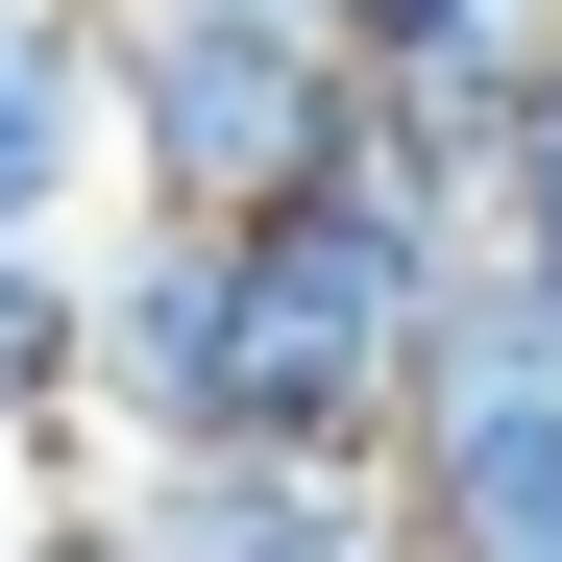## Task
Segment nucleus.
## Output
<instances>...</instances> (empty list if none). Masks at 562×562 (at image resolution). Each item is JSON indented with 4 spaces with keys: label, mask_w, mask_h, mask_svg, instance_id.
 Here are the masks:
<instances>
[{
    "label": "nucleus",
    "mask_w": 562,
    "mask_h": 562,
    "mask_svg": "<svg viewBox=\"0 0 562 562\" xmlns=\"http://www.w3.org/2000/svg\"><path fill=\"white\" fill-rule=\"evenodd\" d=\"M490 245H538V269H562V25H538L514 123H490Z\"/></svg>",
    "instance_id": "423d86ee"
},
{
    "label": "nucleus",
    "mask_w": 562,
    "mask_h": 562,
    "mask_svg": "<svg viewBox=\"0 0 562 562\" xmlns=\"http://www.w3.org/2000/svg\"><path fill=\"white\" fill-rule=\"evenodd\" d=\"M99 171H123V49H99V0H0V245H74Z\"/></svg>",
    "instance_id": "20e7f679"
},
{
    "label": "nucleus",
    "mask_w": 562,
    "mask_h": 562,
    "mask_svg": "<svg viewBox=\"0 0 562 562\" xmlns=\"http://www.w3.org/2000/svg\"><path fill=\"white\" fill-rule=\"evenodd\" d=\"M123 49V221H269L392 123L342 0H99Z\"/></svg>",
    "instance_id": "f257e3e1"
},
{
    "label": "nucleus",
    "mask_w": 562,
    "mask_h": 562,
    "mask_svg": "<svg viewBox=\"0 0 562 562\" xmlns=\"http://www.w3.org/2000/svg\"><path fill=\"white\" fill-rule=\"evenodd\" d=\"M123 538L147 562H440L392 440H171L123 464Z\"/></svg>",
    "instance_id": "7ed1b4c3"
},
{
    "label": "nucleus",
    "mask_w": 562,
    "mask_h": 562,
    "mask_svg": "<svg viewBox=\"0 0 562 562\" xmlns=\"http://www.w3.org/2000/svg\"><path fill=\"white\" fill-rule=\"evenodd\" d=\"M74 294H99V318H74V416H99L123 464L245 440V221H123Z\"/></svg>",
    "instance_id": "f03ea898"
},
{
    "label": "nucleus",
    "mask_w": 562,
    "mask_h": 562,
    "mask_svg": "<svg viewBox=\"0 0 562 562\" xmlns=\"http://www.w3.org/2000/svg\"><path fill=\"white\" fill-rule=\"evenodd\" d=\"M0 562H147V538H123V490H49V514H0Z\"/></svg>",
    "instance_id": "0eeeda50"
},
{
    "label": "nucleus",
    "mask_w": 562,
    "mask_h": 562,
    "mask_svg": "<svg viewBox=\"0 0 562 562\" xmlns=\"http://www.w3.org/2000/svg\"><path fill=\"white\" fill-rule=\"evenodd\" d=\"M74 245H0V440H74Z\"/></svg>",
    "instance_id": "39448f33"
}]
</instances>
